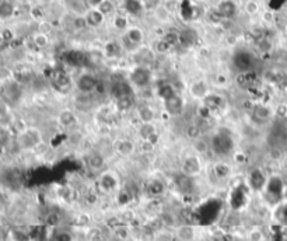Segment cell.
Listing matches in <instances>:
<instances>
[{"mask_svg": "<svg viewBox=\"0 0 287 241\" xmlns=\"http://www.w3.org/2000/svg\"><path fill=\"white\" fill-rule=\"evenodd\" d=\"M0 241H4L3 240V237H1V234H0Z\"/></svg>", "mask_w": 287, "mask_h": 241, "instance_id": "cell-46", "label": "cell"}, {"mask_svg": "<svg viewBox=\"0 0 287 241\" xmlns=\"http://www.w3.org/2000/svg\"><path fill=\"white\" fill-rule=\"evenodd\" d=\"M151 80V73L146 68H136L131 75V82L136 87H146Z\"/></svg>", "mask_w": 287, "mask_h": 241, "instance_id": "cell-5", "label": "cell"}, {"mask_svg": "<svg viewBox=\"0 0 287 241\" xmlns=\"http://www.w3.org/2000/svg\"><path fill=\"white\" fill-rule=\"evenodd\" d=\"M199 132H200V129L196 125H191L188 128V136H191V137H198Z\"/></svg>", "mask_w": 287, "mask_h": 241, "instance_id": "cell-40", "label": "cell"}, {"mask_svg": "<svg viewBox=\"0 0 287 241\" xmlns=\"http://www.w3.org/2000/svg\"><path fill=\"white\" fill-rule=\"evenodd\" d=\"M119 52H121V46L117 42H110L107 45V55L108 56H117Z\"/></svg>", "mask_w": 287, "mask_h": 241, "instance_id": "cell-32", "label": "cell"}, {"mask_svg": "<svg viewBox=\"0 0 287 241\" xmlns=\"http://www.w3.org/2000/svg\"><path fill=\"white\" fill-rule=\"evenodd\" d=\"M86 21H87V25L98 27V25L104 21V14L98 8H93V10H90L87 15H86Z\"/></svg>", "mask_w": 287, "mask_h": 241, "instance_id": "cell-14", "label": "cell"}, {"mask_svg": "<svg viewBox=\"0 0 287 241\" xmlns=\"http://www.w3.org/2000/svg\"><path fill=\"white\" fill-rule=\"evenodd\" d=\"M168 49L169 45L165 41H160V42H158V51H160V52H165V51H168Z\"/></svg>", "mask_w": 287, "mask_h": 241, "instance_id": "cell-42", "label": "cell"}, {"mask_svg": "<svg viewBox=\"0 0 287 241\" xmlns=\"http://www.w3.org/2000/svg\"><path fill=\"white\" fill-rule=\"evenodd\" d=\"M164 107H165V111L172 115V117H177V115H181L182 114V110H184V101L182 98L179 97L178 94H174L172 97L164 100Z\"/></svg>", "mask_w": 287, "mask_h": 241, "instance_id": "cell-6", "label": "cell"}, {"mask_svg": "<svg viewBox=\"0 0 287 241\" xmlns=\"http://www.w3.org/2000/svg\"><path fill=\"white\" fill-rule=\"evenodd\" d=\"M48 30H51V25H49V24L48 23L41 24V32H42V34H46Z\"/></svg>", "mask_w": 287, "mask_h": 241, "instance_id": "cell-43", "label": "cell"}, {"mask_svg": "<svg viewBox=\"0 0 287 241\" xmlns=\"http://www.w3.org/2000/svg\"><path fill=\"white\" fill-rule=\"evenodd\" d=\"M13 14H14V6L10 1L1 0L0 1V18L6 20V18H10Z\"/></svg>", "mask_w": 287, "mask_h": 241, "instance_id": "cell-15", "label": "cell"}, {"mask_svg": "<svg viewBox=\"0 0 287 241\" xmlns=\"http://www.w3.org/2000/svg\"><path fill=\"white\" fill-rule=\"evenodd\" d=\"M247 240L248 241H265V236L262 233L261 229H252L247 233Z\"/></svg>", "mask_w": 287, "mask_h": 241, "instance_id": "cell-24", "label": "cell"}, {"mask_svg": "<svg viewBox=\"0 0 287 241\" xmlns=\"http://www.w3.org/2000/svg\"><path fill=\"white\" fill-rule=\"evenodd\" d=\"M245 10H247V13H248V14H255V13L258 11V3L257 1H252V0H251V1L247 3Z\"/></svg>", "mask_w": 287, "mask_h": 241, "instance_id": "cell-39", "label": "cell"}, {"mask_svg": "<svg viewBox=\"0 0 287 241\" xmlns=\"http://www.w3.org/2000/svg\"><path fill=\"white\" fill-rule=\"evenodd\" d=\"M175 239L178 241H195L196 230L191 223H181L175 227Z\"/></svg>", "mask_w": 287, "mask_h": 241, "instance_id": "cell-4", "label": "cell"}, {"mask_svg": "<svg viewBox=\"0 0 287 241\" xmlns=\"http://www.w3.org/2000/svg\"><path fill=\"white\" fill-rule=\"evenodd\" d=\"M53 84L56 86V89L60 91H65L69 90V87H70V79H69V76L66 73H63V72H55L53 73Z\"/></svg>", "mask_w": 287, "mask_h": 241, "instance_id": "cell-13", "label": "cell"}, {"mask_svg": "<svg viewBox=\"0 0 287 241\" xmlns=\"http://www.w3.org/2000/svg\"><path fill=\"white\" fill-rule=\"evenodd\" d=\"M0 161H1V157H0Z\"/></svg>", "mask_w": 287, "mask_h": 241, "instance_id": "cell-48", "label": "cell"}, {"mask_svg": "<svg viewBox=\"0 0 287 241\" xmlns=\"http://www.w3.org/2000/svg\"><path fill=\"white\" fill-rule=\"evenodd\" d=\"M214 171L217 174V177H226L230 173V168H228L227 164H217Z\"/></svg>", "mask_w": 287, "mask_h": 241, "instance_id": "cell-37", "label": "cell"}, {"mask_svg": "<svg viewBox=\"0 0 287 241\" xmlns=\"http://www.w3.org/2000/svg\"><path fill=\"white\" fill-rule=\"evenodd\" d=\"M110 93L112 97L115 98L117 101L122 100V98L133 97V90L132 87L125 82H115V83L111 84Z\"/></svg>", "mask_w": 287, "mask_h": 241, "instance_id": "cell-3", "label": "cell"}, {"mask_svg": "<svg viewBox=\"0 0 287 241\" xmlns=\"http://www.w3.org/2000/svg\"><path fill=\"white\" fill-rule=\"evenodd\" d=\"M205 106H206L207 110H219L221 106H223V98L220 97V96H216V94H213V96H207V97H205Z\"/></svg>", "mask_w": 287, "mask_h": 241, "instance_id": "cell-16", "label": "cell"}, {"mask_svg": "<svg viewBox=\"0 0 287 241\" xmlns=\"http://www.w3.org/2000/svg\"><path fill=\"white\" fill-rule=\"evenodd\" d=\"M195 150L200 153V154H202V153H206V151L209 150V143H206L203 139H200V140L198 139V140L195 142Z\"/></svg>", "mask_w": 287, "mask_h": 241, "instance_id": "cell-34", "label": "cell"}, {"mask_svg": "<svg viewBox=\"0 0 287 241\" xmlns=\"http://www.w3.org/2000/svg\"><path fill=\"white\" fill-rule=\"evenodd\" d=\"M185 171H186V175H189L191 177L192 174L198 173L199 171V163L196 158H189L186 163H185Z\"/></svg>", "mask_w": 287, "mask_h": 241, "instance_id": "cell-23", "label": "cell"}, {"mask_svg": "<svg viewBox=\"0 0 287 241\" xmlns=\"http://www.w3.org/2000/svg\"><path fill=\"white\" fill-rule=\"evenodd\" d=\"M1 96H3V100H6L7 103L14 104L21 97V89L17 83H7L6 86H3Z\"/></svg>", "mask_w": 287, "mask_h": 241, "instance_id": "cell-7", "label": "cell"}, {"mask_svg": "<svg viewBox=\"0 0 287 241\" xmlns=\"http://www.w3.org/2000/svg\"><path fill=\"white\" fill-rule=\"evenodd\" d=\"M162 41H165L169 46L175 45L179 42V34H175V32H167L165 37L162 38Z\"/></svg>", "mask_w": 287, "mask_h": 241, "instance_id": "cell-29", "label": "cell"}, {"mask_svg": "<svg viewBox=\"0 0 287 241\" xmlns=\"http://www.w3.org/2000/svg\"><path fill=\"white\" fill-rule=\"evenodd\" d=\"M234 137L230 132L220 130L212 137V143L210 147L217 156H227L231 151L234 150Z\"/></svg>", "mask_w": 287, "mask_h": 241, "instance_id": "cell-1", "label": "cell"}, {"mask_svg": "<svg viewBox=\"0 0 287 241\" xmlns=\"http://www.w3.org/2000/svg\"><path fill=\"white\" fill-rule=\"evenodd\" d=\"M126 39H128L131 44L136 45V44L142 42V39H143V32H142L139 28H132V30H129V32H128Z\"/></svg>", "mask_w": 287, "mask_h": 241, "instance_id": "cell-20", "label": "cell"}, {"mask_svg": "<svg viewBox=\"0 0 287 241\" xmlns=\"http://www.w3.org/2000/svg\"><path fill=\"white\" fill-rule=\"evenodd\" d=\"M177 187L182 192H189L192 187L191 177L189 175H179V177H177Z\"/></svg>", "mask_w": 287, "mask_h": 241, "instance_id": "cell-18", "label": "cell"}, {"mask_svg": "<svg viewBox=\"0 0 287 241\" xmlns=\"http://www.w3.org/2000/svg\"><path fill=\"white\" fill-rule=\"evenodd\" d=\"M196 41V34L193 30H185L179 34V42L185 46L192 45Z\"/></svg>", "mask_w": 287, "mask_h": 241, "instance_id": "cell-17", "label": "cell"}, {"mask_svg": "<svg viewBox=\"0 0 287 241\" xmlns=\"http://www.w3.org/2000/svg\"><path fill=\"white\" fill-rule=\"evenodd\" d=\"M254 114H255V117H257L258 120H268L269 117H271V110L265 106H257L254 108Z\"/></svg>", "mask_w": 287, "mask_h": 241, "instance_id": "cell-22", "label": "cell"}, {"mask_svg": "<svg viewBox=\"0 0 287 241\" xmlns=\"http://www.w3.org/2000/svg\"><path fill=\"white\" fill-rule=\"evenodd\" d=\"M115 185H117V181L115 178L112 177V175H104L103 178H101V187H103L105 191H110V189L115 188Z\"/></svg>", "mask_w": 287, "mask_h": 241, "instance_id": "cell-26", "label": "cell"}, {"mask_svg": "<svg viewBox=\"0 0 287 241\" xmlns=\"http://www.w3.org/2000/svg\"><path fill=\"white\" fill-rule=\"evenodd\" d=\"M158 94H160V97L164 98V100H167V98L172 97L174 94H175V91L174 89L168 86V84H164L161 87H158Z\"/></svg>", "mask_w": 287, "mask_h": 241, "instance_id": "cell-27", "label": "cell"}, {"mask_svg": "<svg viewBox=\"0 0 287 241\" xmlns=\"http://www.w3.org/2000/svg\"><path fill=\"white\" fill-rule=\"evenodd\" d=\"M34 42H35V45L37 46H46L48 44V37H46V34H42V32H39L37 34L35 37H34Z\"/></svg>", "mask_w": 287, "mask_h": 241, "instance_id": "cell-35", "label": "cell"}, {"mask_svg": "<svg viewBox=\"0 0 287 241\" xmlns=\"http://www.w3.org/2000/svg\"><path fill=\"white\" fill-rule=\"evenodd\" d=\"M87 163H89L90 167H93V168H100V167H103L104 160L100 154L93 153V154H90L89 157H87Z\"/></svg>", "mask_w": 287, "mask_h": 241, "instance_id": "cell-25", "label": "cell"}, {"mask_svg": "<svg viewBox=\"0 0 287 241\" xmlns=\"http://www.w3.org/2000/svg\"><path fill=\"white\" fill-rule=\"evenodd\" d=\"M97 84H98V80L93 75H81L77 80V89L81 91V93H91V91L96 90Z\"/></svg>", "mask_w": 287, "mask_h": 241, "instance_id": "cell-8", "label": "cell"}, {"mask_svg": "<svg viewBox=\"0 0 287 241\" xmlns=\"http://www.w3.org/2000/svg\"><path fill=\"white\" fill-rule=\"evenodd\" d=\"M285 236H286V241H287V229H286V233H285Z\"/></svg>", "mask_w": 287, "mask_h": 241, "instance_id": "cell-47", "label": "cell"}, {"mask_svg": "<svg viewBox=\"0 0 287 241\" xmlns=\"http://www.w3.org/2000/svg\"><path fill=\"white\" fill-rule=\"evenodd\" d=\"M125 7L129 13L138 14L143 10V4L140 0H125Z\"/></svg>", "mask_w": 287, "mask_h": 241, "instance_id": "cell-19", "label": "cell"}, {"mask_svg": "<svg viewBox=\"0 0 287 241\" xmlns=\"http://www.w3.org/2000/svg\"><path fill=\"white\" fill-rule=\"evenodd\" d=\"M63 60H65V63L70 65V66H84L90 59L89 56L83 52L70 51V52H66L63 55Z\"/></svg>", "mask_w": 287, "mask_h": 241, "instance_id": "cell-9", "label": "cell"}, {"mask_svg": "<svg viewBox=\"0 0 287 241\" xmlns=\"http://www.w3.org/2000/svg\"><path fill=\"white\" fill-rule=\"evenodd\" d=\"M147 191L151 196H158L164 192V185H162L160 181H153V182L148 184Z\"/></svg>", "mask_w": 287, "mask_h": 241, "instance_id": "cell-21", "label": "cell"}, {"mask_svg": "<svg viewBox=\"0 0 287 241\" xmlns=\"http://www.w3.org/2000/svg\"><path fill=\"white\" fill-rule=\"evenodd\" d=\"M98 10H100L104 15L108 14V13H111V11L114 10V4H112L111 1H108V0H104L103 3L98 6Z\"/></svg>", "mask_w": 287, "mask_h": 241, "instance_id": "cell-33", "label": "cell"}, {"mask_svg": "<svg viewBox=\"0 0 287 241\" xmlns=\"http://www.w3.org/2000/svg\"><path fill=\"white\" fill-rule=\"evenodd\" d=\"M140 117H142L144 123H148L150 120H153V113L150 111V108H142L140 110Z\"/></svg>", "mask_w": 287, "mask_h": 241, "instance_id": "cell-36", "label": "cell"}, {"mask_svg": "<svg viewBox=\"0 0 287 241\" xmlns=\"http://www.w3.org/2000/svg\"><path fill=\"white\" fill-rule=\"evenodd\" d=\"M118 150H119V153H122V154H125V156L131 154V153L133 151L132 142H129V140H124V142H121L118 146Z\"/></svg>", "mask_w": 287, "mask_h": 241, "instance_id": "cell-28", "label": "cell"}, {"mask_svg": "<svg viewBox=\"0 0 287 241\" xmlns=\"http://www.w3.org/2000/svg\"><path fill=\"white\" fill-rule=\"evenodd\" d=\"M115 25H117V28H119V30L125 28L126 27V18L125 17H117V20H115Z\"/></svg>", "mask_w": 287, "mask_h": 241, "instance_id": "cell-41", "label": "cell"}, {"mask_svg": "<svg viewBox=\"0 0 287 241\" xmlns=\"http://www.w3.org/2000/svg\"><path fill=\"white\" fill-rule=\"evenodd\" d=\"M265 188L269 196H273V199H280L283 196V192H285V187H283L282 181L279 178H276V177L268 180Z\"/></svg>", "mask_w": 287, "mask_h": 241, "instance_id": "cell-10", "label": "cell"}, {"mask_svg": "<svg viewBox=\"0 0 287 241\" xmlns=\"http://www.w3.org/2000/svg\"><path fill=\"white\" fill-rule=\"evenodd\" d=\"M192 93H193L196 97H203L205 93H206V86L203 83H195L192 86Z\"/></svg>", "mask_w": 287, "mask_h": 241, "instance_id": "cell-30", "label": "cell"}, {"mask_svg": "<svg viewBox=\"0 0 287 241\" xmlns=\"http://www.w3.org/2000/svg\"><path fill=\"white\" fill-rule=\"evenodd\" d=\"M133 97H128V98H122V100H118L117 103H118V108L121 111H126V110H129L133 104Z\"/></svg>", "mask_w": 287, "mask_h": 241, "instance_id": "cell-31", "label": "cell"}, {"mask_svg": "<svg viewBox=\"0 0 287 241\" xmlns=\"http://www.w3.org/2000/svg\"><path fill=\"white\" fill-rule=\"evenodd\" d=\"M283 198L287 199V188H285V192H283Z\"/></svg>", "mask_w": 287, "mask_h": 241, "instance_id": "cell-45", "label": "cell"}, {"mask_svg": "<svg viewBox=\"0 0 287 241\" xmlns=\"http://www.w3.org/2000/svg\"><path fill=\"white\" fill-rule=\"evenodd\" d=\"M217 11L223 18H233L237 13V7L231 0H223L217 7Z\"/></svg>", "mask_w": 287, "mask_h": 241, "instance_id": "cell-11", "label": "cell"}, {"mask_svg": "<svg viewBox=\"0 0 287 241\" xmlns=\"http://www.w3.org/2000/svg\"><path fill=\"white\" fill-rule=\"evenodd\" d=\"M233 63L237 70H240L241 73L251 72L254 66V56L248 51H238L233 58Z\"/></svg>", "mask_w": 287, "mask_h": 241, "instance_id": "cell-2", "label": "cell"}, {"mask_svg": "<svg viewBox=\"0 0 287 241\" xmlns=\"http://www.w3.org/2000/svg\"><path fill=\"white\" fill-rule=\"evenodd\" d=\"M142 4H143V8L155 10L158 7V0H142Z\"/></svg>", "mask_w": 287, "mask_h": 241, "instance_id": "cell-38", "label": "cell"}, {"mask_svg": "<svg viewBox=\"0 0 287 241\" xmlns=\"http://www.w3.org/2000/svg\"><path fill=\"white\" fill-rule=\"evenodd\" d=\"M103 1L104 0H89L90 4H91V6H94V7H98Z\"/></svg>", "mask_w": 287, "mask_h": 241, "instance_id": "cell-44", "label": "cell"}, {"mask_svg": "<svg viewBox=\"0 0 287 241\" xmlns=\"http://www.w3.org/2000/svg\"><path fill=\"white\" fill-rule=\"evenodd\" d=\"M250 184L254 189H262L265 188L268 180H266L265 174L261 170H254L250 175Z\"/></svg>", "mask_w": 287, "mask_h": 241, "instance_id": "cell-12", "label": "cell"}]
</instances>
